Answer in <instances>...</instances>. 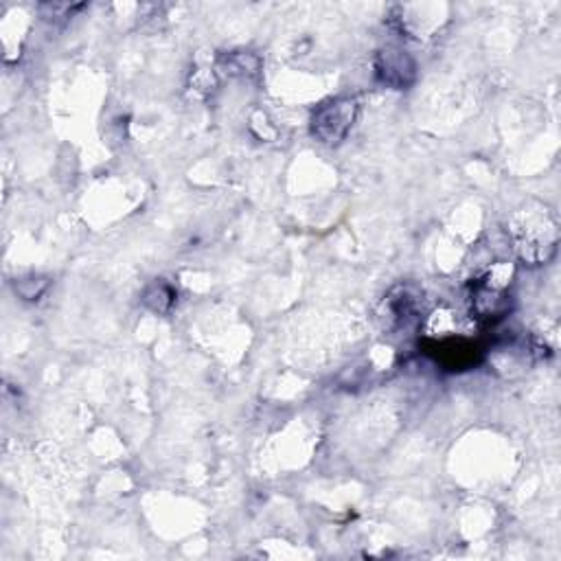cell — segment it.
I'll return each mask as SVG.
<instances>
[{"mask_svg":"<svg viewBox=\"0 0 561 561\" xmlns=\"http://www.w3.org/2000/svg\"><path fill=\"white\" fill-rule=\"evenodd\" d=\"M358 104L354 99H336L321 106L312 119L314 134L323 143H341L356 121Z\"/></svg>","mask_w":561,"mask_h":561,"instance_id":"cell-2","label":"cell"},{"mask_svg":"<svg viewBox=\"0 0 561 561\" xmlns=\"http://www.w3.org/2000/svg\"><path fill=\"white\" fill-rule=\"evenodd\" d=\"M380 75L386 84H393L397 88L406 86L415 75V64L399 51H389L380 64Z\"/></svg>","mask_w":561,"mask_h":561,"instance_id":"cell-3","label":"cell"},{"mask_svg":"<svg viewBox=\"0 0 561 561\" xmlns=\"http://www.w3.org/2000/svg\"><path fill=\"white\" fill-rule=\"evenodd\" d=\"M515 248L524 261L541 263L548 261L557 250V224L546 215L526 213L513 224Z\"/></svg>","mask_w":561,"mask_h":561,"instance_id":"cell-1","label":"cell"}]
</instances>
